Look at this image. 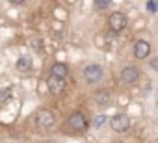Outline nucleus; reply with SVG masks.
<instances>
[{
    "instance_id": "nucleus-1",
    "label": "nucleus",
    "mask_w": 158,
    "mask_h": 143,
    "mask_svg": "<svg viewBox=\"0 0 158 143\" xmlns=\"http://www.w3.org/2000/svg\"><path fill=\"white\" fill-rule=\"evenodd\" d=\"M34 123H35V128L41 130V132H50L54 126H56V115L48 110H39L35 112L34 115Z\"/></svg>"
},
{
    "instance_id": "nucleus-2",
    "label": "nucleus",
    "mask_w": 158,
    "mask_h": 143,
    "mask_svg": "<svg viewBox=\"0 0 158 143\" xmlns=\"http://www.w3.org/2000/svg\"><path fill=\"white\" fill-rule=\"evenodd\" d=\"M86 128H88V119H86V115H84L82 112H74V113L69 115V119H67V130H69V132L80 134V132H84Z\"/></svg>"
},
{
    "instance_id": "nucleus-3",
    "label": "nucleus",
    "mask_w": 158,
    "mask_h": 143,
    "mask_svg": "<svg viewBox=\"0 0 158 143\" xmlns=\"http://www.w3.org/2000/svg\"><path fill=\"white\" fill-rule=\"evenodd\" d=\"M82 75H84V80L88 84H99L104 76V71L99 63H88L82 71Z\"/></svg>"
},
{
    "instance_id": "nucleus-4",
    "label": "nucleus",
    "mask_w": 158,
    "mask_h": 143,
    "mask_svg": "<svg viewBox=\"0 0 158 143\" xmlns=\"http://www.w3.org/2000/svg\"><path fill=\"white\" fill-rule=\"evenodd\" d=\"M110 128L117 134H123L130 128V117L127 113H117L110 119Z\"/></svg>"
},
{
    "instance_id": "nucleus-5",
    "label": "nucleus",
    "mask_w": 158,
    "mask_h": 143,
    "mask_svg": "<svg viewBox=\"0 0 158 143\" xmlns=\"http://www.w3.org/2000/svg\"><path fill=\"white\" fill-rule=\"evenodd\" d=\"M108 26H110V30H112L114 34L123 32V30L127 28V17H125V13L114 11V13L108 17Z\"/></svg>"
},
{
    "instance_id": "nucleus-6",
    "label": "nucleus",
    "mask_w": 158,
    "mask_h": 143,
    "mask_svg": "<svg viewBox=\"0 0 158 143\" xmlns=\"http://www.w3.org/2000/svg\"><path fill=\"white\" fill-rule=\"evenodd\" d=\"M119 78H121L123 84H128V86H130V84H136L138 78H139V71H138V67H134V65H127V67L121 69Z\"/></svg>"
},
{
    "instance_id": "nucleus-7",
    "label": "nucleus",
    "mask_w": 158,
    "mask_h": 143,
    "mask_svg": "<svg viewBox=\"0 0 158 143\" xmlns=\"http://www.w3.org/2000/svg\"><path fill=\"white\" fill-rule=\"evenodd\" d=\"M151 43L149 41H143V39H138L134 43V58L136 59H147L151 56Z\"/></svg>"
},
{
    "instance_id": "nucleus-8",
    "label": "nucleus",
    "mask_w": 158,
    "mask_h": 143,
    "mask_svg": "<svg viewBox=\"0 0 158 143\" xmlns=\"http://www.w3.org/2000/svg\"><path fill=\"white\" fill-rule=\"evenodd\" d=\"M50 76L60 78V80H65V78L69 76V67H67L65 63H61V61L54 63V65L50 67Z\"/></svg>"
},
{
    "instance_id": "nucleus-9",
    "label": "nucleus",
    "mask_w": 158,
    "mask_h": 143,
    "mask_svg": "<svg viewBox=\"0 0 158 143\" xmlns=\"http://www.w3.org/2000/svg\"><path fill=\"white\" fill-rule=\"evenodd\" d=\"M47 86H48V91H50V93H61L63 88H65V80H60V78H54V76L48 75Z\"/></svg>"
},
{
    "instance_id": "nucleus-10",
    "label": "nucleus",
    "mask_w": 158,
    "mask_h": 143,
    "mask_svg": "<svg viewBox=\"0 0 158 143\" xmlns=\"http://www.w3.org/2000/svg\"><path fill=\"white\" fill-rule=\"evenodd\" d=\"M17 71L19 73H28V71L32 69V58L30 56H21L19 59H17Z\"/></svg>"
},
{
    "instance_id": "nucleus-11",
    "label": "nucleus",
    "mask_w": 158,
    "mask_h": 143,
    "mask_svg": "<svg viewBox=\"0 0 158 143\" xmlns=\"http://www.w3.org/2000/svg\"><path fill=\"white\" fill-rule=\"evenodd\" d=\"M110 91L108 89H102V91H97L95 93V102H99V104H102V106H106L108 102H110Z\"/></svg>"
},
{
    "instance_id": "nucleus-12",
    "label": "nucleus",
    "mask_w": 158,
    "mask_h": 143,
    "mask_svg": "<svg viewBox=\"0 0 158 143\" xmlns=\"http://www.w3.org/2000/svg\"><path fill=\"white\" fill-rule=\"evenodd\" d=\"M110 2H112V0H93V4H95L97 10H106V8H110Z\"/></svg>"
},
{
    "instance_id": "nucleus-13",
    "label": "nucleus",
    "mask_w": 158,
    "mask_h": 143,
    "mask_svg": "<svg viewBox=\"0 0 158 143\" xmlns=\"http://www.w3.org/2000/svg\"><path fill=\"white\" fill-rule=\"evenodd\" d=\"M104 121H106V115H97V117L93 119V126H95V128H101V126L104 125Z\"/></svg>"
},
{
    "instance_id": "nucleus-14",
    "label": "nucleus",
    "mask_w": 158,
    "mask_h": 143,
    "mask_svg": "<svg viewBox=\"0 0 158 143\" xmlns=\"http://www.w3.org/2000/svg\"><path fill=\"white\" fill-rule=\"evenodd\" d=\"M156 2H154V0H149V4H147V8H149V11H154L156 10V6H154Z\"/></svg>"
},
{
    "instance_id": "nucleus-15",
    "label": "nucleus",
    "mask_w": 158,
    "mask_h": 143,
    "mask_svg": "<svg viewBox=\"0 0 158 143\" xmlns=\"http://www.w3.org/2000/svg\"><path fill=\"white\" fill-rule=\"evenodd\" d=\"M10 4H13V6H23L24 4V0H8Z\"/></svg>"
},
{
    "instance_id": "nucleus-16",
    "label": "nucleus",
    "mask_w": 158,
    "mask_h": 143,
    "mask_svg": "<svg viewBox=\"0 0 158 143\" xmlns=\"http://www.w3.org/2000/svg\"><path fill=\"white\" fill-rule=\"evenodd\" d=\"M151 67H152L154 71L158 69V59H156V58H154V59H151Z\"/></svg>"
},
{
    "instance_id": "nucleus-17",
    "label": "nucleus",
    "mask_w": 158,
    "mask_h": 143,
    "mask_svg": "<svg viewBox=\"0 0 158 143\" xmlns=\"http://www.w3.org/2000/svg\"><path fill=\"white\" fill-rule=\"evenodd\" d=\"M45 143H58V141H54V139H48V141H45Z\"/></svg>"
}]
</instances>
